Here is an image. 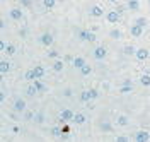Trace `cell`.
I'll return each mask as SVG.
<instances>
[{
  "mask_svg": "<svg viewBox=\"0 0 150 142\" xmlns=\"http://www.w3.org/2000/svg\"><path fill=\"white\" fill-rule=\"evenodd\" d=\"M97 98H99V91H96V89H85L80 93V101H84V103H89Z\"/></svg>",
  "mask_w": 150,
  "mask_h": 142,
  "instance_id": "cell-1",
  "label": "cell"
},
{
  "mask_svg": "<svg viewBox=\"0 0 150 142\" xmlns=\"http://www.w3.org/2000/svg\"><path fill=\"white\" fill-rule=\"evenodd\" d=\"M77 36H79V39H82V41H96L97 39L92 31H85V29L77 31Z\"/></svg>",
  "mask_w": 150,
  "mask_h": 142,
  "instance_id": "cell-2",
  "label": "cell"
},
{
  "mask_svg": "<svg viewBox=\"0 0 150 142\" xmlns=\"http://www.w3.org/2000/svg\"><path fill=\"white\" fill-rule=\"evenodd\" d=\"M74 116H75V113L72 111V110H68V108H65V110H62V111H60V120H62L63 123L74 122Z\"/></svg>",
  "mask_w": 150,
  "mask_h": 142,
  "instance_id": "cell-3",
  "label": "cell"
},
{
  "mask_svg": "<svg viewBox=\"0 0 150 142\" xmlns=\"http://www.w3.org/2000/svg\"><path fill=\"white\" fill-rule=\"evenodd\" d=\"M106 19L109 24H118L120 22V10H108Z\"/></svg>",
  "mask_w": 150,
  "mask_h": 142,
  "instance_id": "cell-4",
  "label": "cell"
},
{
  "mask_svg": "<svg viewBox=\"0 0 150 142\" xmlns=\"http://www.w3.org/2000/svg\"><path fill=\"white\" fill-rule=\"evenodd\" d=\"M26 108H28V103H26V99H22V98H17V99L14 101V111H16V113H22Z\"/></svg>",
  "mask_w": 150,
  "mask_h": 142,
  "instance_id": "cell-5",
  "label": "cell"
},
{
  "mask_svg": "<svg viewBox=\"0 0 150 142\" xmlns=\"http://www.w3.org/2000/svg\"><path fill=\"white\" fill-rule=\"evenodd\" d=\"M9 16H10V19L12 21H21L22 17H24V12L19 9V7H14V9L9 10Z\"/></svg>",
  "mask_w": 150,
  "mask_h": 142,
  "instance_id": "cell-6",
  "label": "cell"
},
{
  "mask_svg": "<svg viewBox=\"0 0 150 142\" xmlns=\"http://www.w3.org/2000/svg\"><path fill=\"white\" fill-rule=\"evenodd\" d=\"M150 51L147 50V48H138L137 51H135V57H137V60H140V62H145L147 58H149Z\"/></svg>",
  "mask_w": 150,
  "mask_h": 142,
  "instance_id": "cell-7",
  "label": "cell"
},
{
  "mask_svg": "<svg viewBox=\"0 0 150 142\" xmlns=\"http://www.w3.org/2000/svg\"><path fill=\"white\" fill-rule=\"evenodd\" d=\"M130 34L133 36V38H140L142 34H143V26H140V24L135 22V24L130 28Z\"/></svg>",
  "mask_w": 150,
  "mask_h": 142,
  "instance_id": "cell-8",
  "label": "cell"
},
{
  "mask_svg": "<svg viewBox=\"0 0 150 142\" xmlns=\"http://www.w3.org/2000/svg\"><path fill=\"white\" fill-rule=\"evenodd\" d=\"M39 43L45 45V46H51V45H53V36H51L50 33H43V34L39 36Z\"/></svg>",
  "mask_w": 150,
  "mask_h": 142,
  "instance_id": "cell-9",
  "label": "cell"
},
{
  "mask_svg": "<svg viewBox=\"0 0 150 142\" xmlns=\"http://www.w3.org/2000/svg\"><path fill=\"white\" fill-rule=\"evenodd\" d=\"M135 141L137 142H149L150 141V133L145 132V130H138L135 133Z\"/></svg>",
  "mask_w": 150,
  "mask_h": 142,
  "instance_id": "cell-10",
  "label": "cell"
},
{
  "mask_svg": "<svg viewBox=\"0 0 150 142\" xmlns=\"http://www.w3.org/2000/svg\"><path fill=\"white\" fill-rule=\"evenodd\" d=\"M89 14H91L92 17H103L104 16V9L101 7V5H94V7H91Z\"/></svg>",
  "mask_w": 150,
  "mask_h": 142,
  "instance_id": "cell-11",
  "label": "cell"
},
{
  "mask_svg": "<svg viewBox=\"0 0 150 142\" xmlns=\"http://www.w3.org/2000/svg\"><path fill=\"white\" fill-rule=\"evenodd\" d=\"M106 53H108V51H106V48L104 46H97L96 48V50H94V58H96V60H103L104 57H106Z\"/></svg>",
  "mask_w": 150,
  "mask_h": 142,
  "instance_id": "cell-12",
  "label": "cell"
},
{
  "mask_svg": "<svg viewBox=\"0 0 150 142\" xmlns=\"http://www.w3.org/2000/svg\"><path fill=\"white\" fill-rule=\"evenodd\" d=\"M9 72H10V64L7 60H2V62H0V74L5 76V74H9Z\"/></svg>",
  "mask_w": 150,
  "mask_h": 142,
  "instance_id": "cell-13",
  "label": "cell"
},
{
  "mask_svg": "<svg viewBox=\"0 0 150 142\" xmlns=\"http://www.w3.org/2000/svg\"><path fill=\"white\" fill-rule=\"evenodd\" d=\"M116 123H118L120 127H128V125H130V120H128L126 115H120V116L116 118Z\"/></svg>",
  "mask_w": 150,
  "mask_h": 142,
  "instance_id": "cell-14",
  "label": "cell"
},
{
  "mask_svg": "<svg viewBox=\"0 0 150 142\" xmlns=\"http://www.w3.org/2000/svg\"><path fill=\"white\" fill-rule=\"evenodd\" d=\"M128 10H131V12H135V10H140V2L138 0H128Z\"/></svg>",
  "mask_w": 150,
  "mask_h": 142,
  "instance_id": "cell-15",
  "label": "cell"
},
{
  "mask_svg": "<svg viewBox=\"0 0 150 142\" xmlns=\"http://www.w3.org/2000/svg\"><path fill=\"white\" fill-rule=\"evenodd\" d=\"M72 64H74L75 69H82V67L85 65V58L84 57H75L74 60H72Z\"/></svg>",
  "mask_w": 150,
  "mask_h": 142,
  "instance_id": "cell-16",
  "label": "cell"
},
{
  "mask_svg": "<svg viewBox=\"0 0 150 142\" xmlns=\"http://www.w3.org/2000/svg\"><path fill=\"white\" fill-rule=\"evenodd\" d=\"M24 79H26L28 82H34V81L38 79V77H36V74H34V69H29L28 72L24 74Z\"/></svg>",
  "mask_w": 150,
  "mask_h": 142,
  "instance_id": "cell-17",
  "label": "cell"
},
{
  "mask_svg": "<svg viewBox=\"0 0 150 142\" xmlns=\"http://www.w3.org/2000/svg\"><path fill=\"white\" fill-rule=\"evenodd\" d=\"M34 74H36L38 79H43L45 74H46V70H45V67L43 65H34Z\"/></svg>",
  "mask_w": 150,
  "mask_h": 142,
  "instance_id": "cell-18",
  "label": "cell"
},
{
  "mask_svg": "<svg viewBox=\"0 0 150 142\" xmlns=\"http://www.w3.org/2000/svg\"><path fill=\"white\" fill-rule=\"evenodd\" d=\"M101 130H103V132H112L111 122H109V120H103V122H101Z\"/></svg>",
  "mask_w": 150,
  "mask_h": 142,
  "instance_id": "cell-19",
  "label": "cell"
},
{
  "mask_svg": "<svg viewBox=\"0 0 150 142\" xmlns=\"http://www.w3.org/2000/svg\"><path fill=\"white\" fill-rule=\"evenodd\" d=\"M85 115L84 113H75V116H74V123H77V125H82V123H85Z\"/></svg>",
  "mask_w": 150,
  "mask_h": 142,
  "instance_id": "cell-20",
  "label": "cell"
},
{
  "mask_svg": "<svg viewBox=\"0 0 150 142\" xmlns=\"http://www.w3.org/2000/svg\"><path fill=\"white\" fill-rule=\"evenodd\" d=\"M34 115H36V111H29L28 108L22 111V120H26V122H29V120H33L34 118Z\"/></svg>",
  "mask_w": 150,
  "mask_h": 142,
  "instance_id": "cell-21",
  "label": "cell"
},
{
  "mask_svg": "<svg viewBox=\"0 0 150 142\" xmlns=\"http://www.w3.org/2000/svg\"><path fill=\"white\" fill-rule=\"evenodd\" d=\"M43 5L46 10H53L56 5V0H43Z\"/></svg>",
  "mask_w": 150,
  "mask_h": 142,
  "instance_id": "cell-22",
  "label": "cell"
},
{
  "mask_svg": "<svg viewBox=\"0 0 150 142\" xmlns=\"http://www.w3.org/2000/svg\"><path fill=\"white\" fill-rule=\"evenodd\" d=\"M63 67H65L63 60H55V64H53V70H55V72H62Z\"/></svg>",
  "mask_w": 150,
  "mask_h": 142,
  "instance_id": "cell-23",
  "label": "cell"
},
{
  "mask_svg": "<svg viewBox=\"0 0 150 142\" xmlns=\"http://www.w3.org/2000/svg\"><path fill=\"white\" fill-rule=\"evenodd\" d=\"M131 91H133V86L131 84H123L121 87H120V93H121V94H130Z\"/></svg>",
  "mask_w": 150,
  "mask_h": 142,
  "instance_id": "cell-24",
  "label": "cell"
},
{
  "mask_svg": "<svg viewBox=\"0 0 150 142\" xmlns=\"http://www.w3.org/2000/svg\"><path fill=\"white\" fill-rule=\"evenodd\" d=\"M38 93H39V91H38V87L34 84H31V86L26 87V94L28 96H34V94H38Z\"/></svg>",
  "mask_w": 150,
  "mask_h": 142,
  "instance_id": "cell-25",
  "label": "cell"
},
{
  "mask_svg": "<svg viewBox=\"0 0 150 142\" xmlns=\"http://www.w3.org/2000/svg\"><path fill=\"white\" fill-rule=\"evenodd\" d=\"M50 133H51L53 137H62V133H63V130H62L60 127H51V128H50Z\"/></svg>",
  "mask_w": 150,
  "mask_h": 142,
  "instance_id": "cell-26",
  "label": "cell"
},
{
  "mask_svg": "<svg viewBox=\"0 0 150 142\" xmlns=\"http://www.w3.org/2000/svg\"><path fill=\"white\" fill-rule=\"evenodd\" d=\"M140 84L145 86V87H149V86H150V76H149V74H143V76H140Z\"/></svg>",
  "mask_w": 150,
  "mask_h": 142,
  "instance_id": "cell-27",
  "label": "cell"
},
{
  "mask_svg": "<svg viewBox=\"0 0 150 142\" xmlns=\"http://www.w3.org/2000/svg\"><path fill=\"white\" fill-rule=\"evenodd\" d=\"M16 51H17V48L14 46L12 43H7V48H5L4 53H7V55H16Z\"/></svg>",
  "mask_w": 150,
  "mask_h": 142,
  "instance_id": "cell-28",
  "label": "cell"
},
{
  "mask_svg": "<svg viewBox=\"0 0 150 142\" xmlns=\"http://www.w3.org/2000/svg\"><path fill=\"white\" fill-rule=\"evenodd\" d=\"M34 86L38 87V91H39V93H45V91H48V87H46L45 84H43V82H41L39 79H36V81H34Z\"/></svg>",
  "mask_w": 150,
  "mask_h": 142,
  "instance_id": "cell-29",
  "label": "cell"
},
{
  "mask_svg": "<svg viewBox=\"0 0 150 142\" xmlns=\"http://www.w3.org/2000/svg\"><path fill=\"white\" fill-rule=\"evenodd\" d=\"M109 36H111L112 39H120L121 38V31H120V29H111V31H109Z\"/></svg>",
  "mask_w": 150,
  "mask_h": 142,
  "instance_id": "cell-30",
  "label": "cell"
},
{
  "mask_svg": "<svg viewBox=\"0 0 150 142\" xmlns=\"http://www.w3.org/2000/svg\"><path fill=\"white\" fill-rule=\"evenodd\" d=\"M91 72H92V67L89 65V64H85V65L80 69V74H82V76H89Z\"/></svg>",
  "mask_w": 150,
  "mask_h": 142,
  "instance_id": "cell-31",
  "label": "cell"
},
{
  "mask_svg": "<svg viewBox=\"0 0 150 142\" xmlns=\"http://www.w3.org/2000/svg\"><path fill=\"white\" fill-rule=\"evenodd\" d=\"M135 51H137V50L131 46V45H128V46L123 48V53H125V55H135Z\"/></svg>",
  "mask_w": 150,
  "mask_h": 142,
  "instance_id": "cell-32",
  "label": "cell"
},
{
  "mask_svg": "<svg viewBox=\"0 0 150 142\" xmlns=\"http://www.w3.org/2000/svg\"><path fill=\"white\" fill-rule=\"evenodd\" d=\"M34 122L36 123H43L45 122V115L41 113V111H38V113L34 115Z\"/></svg>",
  "mask_w": 150,
  "mask_h": 142,
  "instance_id": "cell-33",
  "label": "cell"
},
{
  "mask_svg": "<svg viewBox=\"0 0 150 142\" xmlns=\"http://www.w3.org/2000/svg\"><path fill=\"white\" fill-rule=\"evenodd\" d=\"M58 57H60V53L56 50H50L48 51V58H58Z\"/></svg>",
  "mask_w": 150,
  "mask_h": 142,
  "instance_id": "cell-34",
  "label": "cell"
},
{
  "mask_svg": "<svg viewBox=\"0 0 150 142\" xmlns=\"http://www.w3.org/2000/svg\"><path fill=\"white\" fill-rule=\"evenodd\" d=\"M135 22H137V24H140V26H143V28L147 26V19H145V17H138Z\"/></svg>",
  "mask_w": 150,
  "mask_h": 142,
  "instance_id": "cell-35",
  "label": "cell"
},
{
  "mask_svg": "<svg viewBox=\"0 0 150 142\" xmlns=\"http://www.w3.org/2000/svg\"><path fill=\"white\" fill-rule=\"evenodd\" d=\"M31 0H21V7H31Z\"/></svg>",
  "mask_w": 150,
  "mask_h": 142,
  "instance_id": "cell-36",
  "label": "cell"
},
{
  "mask_svg": "<svg viewBox=\"0 0 150 142\" xmlns=\"http://www.w3.org/2000/svg\"><path fill=\"white\" fill-rule=\"evenodd\" d=\"M116 141L118 142H126L128 139H126V137H116Z\"/></svg>",
  "mask_w": 150,
  "mask_h": 142,
  "instance_id": "cell-37",
  "label": "cell"
},
{
  "mask_svg": "<svg viewBox=\"0 0 150 142\" xmlns=\"http://www.w3.org/2000/svg\"><path fill=\"white\" fill-rule=\"evenodd\" d=\"M19 130H21V128H19L17 125H16V127H12V132H14V133H19Z\"/></svg>",
  "mask_w": 150,
  "mask_h": 142,
  "instance_id": "cell-38",
  "label": "cell"
},
{
  "mask_svg": "<svg viewBox=\"0 0 150 142\" xmlns=\"http://www.w3.org/2000/svg\"><path fill=\"white\" fill-rule=\"evenodd\" d=\"M0 28H2V29H5V21H4V19L0 21Z\"/></svg>",
  "mask_w": 150,
  "mask_h": 142,
  "instance_id": "cell-39",
  "label": "cell"
},
{
  "mask_svg": "<svg viewBox=\"0 0 150 142\" xmlns=\"http://www.w3.org/2000/svg\"><path fill=\"white\" fill-rule=\"evenodd\" d=\"M63 94H65V96H70V94H72V91H70V89H65V93H63Z\"/></svg>",
  "mask_w": 150,
  "mask_h": 142,
  "instance_id": "cell-40",
  "label": "cell"
},
{
  "mask_svg": "<svg viewBox=\"0 0 150 142\" xmlns=\"http://www.w3.org/2000/svg\"><path fill=\"white\" fill-rule=\"evenodd\" d=\"M149 2H150V0H149Z\"/></svg>",
  "mask_w": 150,
  "mask_h": 142,
  "instance_id": "cell-41",
  "label": "cell"
}]
</instances>
